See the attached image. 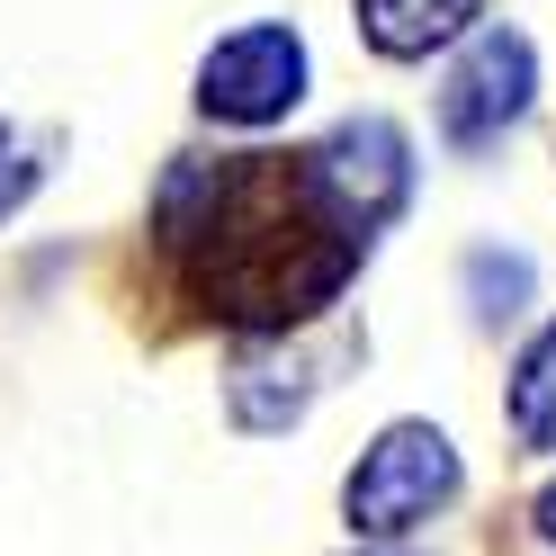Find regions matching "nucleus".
Masks as SVG:
<instances>
[{
  "instance_id": "20e7f679",
  "label": "nucleus",
  "mask_w": 556,
  "mask_h": 556,
  "mask_svg": "<svg viewBox=\"0 0 556 556\" xmlns=\"http://www.w3.org/2000/svg\"><path fill=\"white\" fill-rule=\"evenodd\" d=\"M530 90H539V54H530V37H511V27H484V37L458 54L448 90H440V135H448L458 153H484L503 126H520Z\"/></svg>"
},
{
  "instance_id": "1a4fd4ad",
  "label": "nucleus",
  "mask_w": 556,
  "mask_h": 556,
  "mask_svg": "<svg viewBox=\"0 0 556 556\" xmlns=\"http://www.w3.org/2000/svg\"><path fill=\"white\" fill-rule=\"evenodd\" d=\"M539 530L556 539V484H547V494H539Z\"/></svg>"
},
{
  "instance_id": "6e6552de",
  "label": "nucleus",
  "mask_w": 556,
  "mask_h": 556,
  "mask_svg": "<svg viewBox=\"0 0 556 556\" xmlns=\"http://www.w3.org/2000/svg\"><path fill=\"white\" fill-rule=\"evenodd\" d=\"M467 305H476V324L484 332H503V324H520L530 315V261L520 252H467Z\"/></svg>"
},
{
  "instance_id": "f257e3e1",
  "label": "nucleus",
  "mask_w": 556,
  "mask_h": 556,
  "mask_svg": "<svg viewBox=\"0 0 556 556\" xmlns=\"http://www.w3.org/2000/svg\"><path fill=\"white\" fill-rule=\"evenodd\" d=\"M162 242L180 261V288L233 324H296L341 296L368 233L324 198L305 153H233L189 162L162 189Z\"/></svg>"
},
{
  "instance_id": "f03ea898",
  "label": "nucleus",
  "mask_w": 556,
  "mask_h": 556,
  "mask_svg": "<svg viewBox=\"0 0 556 556\" xmlns=\"http://www.w3.org/2000/svg\"><path fill=\"white\" fill-rule=\"evenodd\" d=\"M440 503H458V448L431 422L377 431L368 458L351 467V484H341V511H351L359 539H404V530H422Z\"/></svg>"
},
{
  "instance_id": "39448f33",
  "label": "nucleus",
  "mask_w": 556,
  "mask_h": 556,
  "mask_svg": "<svg viewBox=\"0 0 556 556\" xmlns=\"http://www.w3.org/2000/svg\"><path fill=\"white\" fill-rule=\"evenodd\" d=\"M305 162H315L324 198H332L359 233H377V225L404 206V189H413V153H404V135H395L387 117H351V126H332Z\"/></svg>"
},
{
  "instance_id": "423d86ee",
  "label": "nucleus",
  "mask_w": 556,
  "mask_h": 556,
  "mask_svg": "<svg viewBox=\"0 0 556 556\" xmlns=\"http://www.w3.org/2000/svg\"><path fill=\"white\" fill-rule=\"evenodd\" d=\"M476 10H484V0H359V27H368V46H377V54L413 63V54L448 46Z\"/></svg>"
},
{
  "instance_id": "0eeeda50",
  "label": "nucleus",
  "mask_w": 556,
  "mask_h": 556,
  "mask_svg": "<svg viewBox=\"0 0 556 556\" xmlns=\"http://www.w3.org/2000/svg\"><path fill=\"white\" fill-rule=\"evenodd\" d=\"M511 431H520V448H556V324L511 368Z\"/></svg>"
},
{
  "instance_id": "9d476101",
  "label": "nucleus",
  "mask_w": 556,
  "mask_h": 556,
  "mask_svg": "<svg viewBox=\"0 0 556 556\" xmlns=\"http://www.w3.org/2000/svg\"><path fill=\"white\" fill-rule=\"evenodd\" d=\"M0 162H10V135H0Z\"/></svg>"
},
{
  "instance_id": "7ed1b4c3",
  "label": "nucleus",
  "mask_w": 556,
  "mask_h": 556,
  "mask_svg": "<svg viewBox=\"0 0 556 556\" xmlns=\"http://www.w3.org/2000/svg\"><path fill=\"white\" fill-rule=\"evenodd\" d=\"M305 99V37L296 27H233V37L198 63V109L225 126H278Z\"/></svg>"
}]
</instances>
